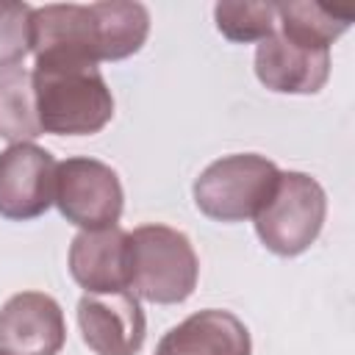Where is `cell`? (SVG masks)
I'll return each mask as SVG.
<instances>
[{
	"mask_svg": "<svg viewBox=\"0 0 355 355\" xmlns=\"http://www.w3.org/2000/svg\"><path fill=\"white\" fill-rule=\"evenodd\" d=\"M33 94L42 133L92 136L114 116V94L89 61H36Z\"/></svg>",
	"mask_w": 355,
	"mask_h": 355,
	"instance_id": "6da1fadb",
	"label": "cell"
},
{
	"mask_svg": "<svg viewBox=\"0 0 355 355\" xmlns=\"http://www.w3.org/2000/svg\"><path fill=\"white\" fill-rule=\"evenodd\" d=\"M200 277V261L186 233L166 225H141L130 233V294L178 305L191 297Z\"/></svg>",
	"mask_w": 355,
	"mask_h": 355,
	"instance_id": "7a4b0ae2",
	"label": "cell"
},
{
	"mask_svg": "<svg viewBox=\"0 0 355 355\" xmlns=\"http://www.w3.org/2000/svg\"><path fill=\"white\" fill-rule=\"evenodd\" d=\"M324 216L327 194L322 183L305 172H280L269 200L252 219L255 233L269 252L294 258L319 239Z\"/></svg>",
	"mask_w": 355,
	"mask_h": 355,
	"instance_id": "3957f363",
	"label": "cell"
},
{
	"mask_svg": "<svg viewBox=\"0 0 355 355\" xmlns=\"http://www.w3.org/2000/svg\"><path fill=\"white\" fill-rule=\"evenodd\" d=\"M280 169L258 153H233L208 164L191 186L194 205L214 222L252 219L269 200Z\"/></svg>",
	"mask_w": 355,
	"mask_h": 355,
	"instance_id": "277c9868",
	"label": "cell"
},
{
	"mask_svg": "<svg viewBox=\"0 0 355 355\" xmlns=\"http://www.w3.org/2000/svg\"><path fill=\"white\" fill-rule=\"evenodd\" d=\"M53 205L80 230H103L119 222L125 191L119 175L108 164L75 155L55 166Z\"/></svg>",
	"mask_w": 355,
	"mask_h": 355,
	"instance_id": "5b68a950",
	"label": "cell"
},
{
	"mask_svg": "<svg viewBox=\"0 0 355 355\" xmlns=\"http://www.w3.org/2000/svg\"><path fill=\"white\" fill-rule=\"evenodd\" d=\"M55 158L50 150L22 141L0 153V216L28 222L53 205Z\"/></svg>",
	"mask_w": 355,
	"mask_h": 355,
	"instance_id": "8992f818",
	"label": "cell"
},
{
	"mask_svg": "<svg viewBox=\"0 0 355 355\" xmlns=\"http://www.w3.org/2000/svg\"><path fill=\"white\" fill-rule=\"evenodd\" d=\"M78 327L94 355H136L147 336L141 302L130 291L83 294L78 302Z\"/></svg>",
	"mask_w": 355,
	"mask_h": 355,
	"instance_id": "52a82bcc",
	"label": "cell"
},
{
	"mask_svg": "<svg viewBox=\"0 0 355 355\" xmlns=\"http://www.w3.org/2000/svg\"><path fill=\"white\" fill-rule=\"evenodd\" d=\"M67 341L61 305L44 291H19L0 308V349L8 355H58Z\"/></svg>",
	"mask_w": 355,
	"mask_h": 355,
	"instance_id": "ba28073f",
	"label": "cell"
},
{
	"mask_svg": "<svg viewBox=\"0 0 355 355\" xmlns=\"http://www.w3.org/2000/svg\"><path fill=\"white\" fill-rule=\"evenodd\" d=\"M31 50L36 61L100 64L92 6L50 3L31 14Z\"/></svg>",
	"mask_w": 355,
	"mask_h": 355,
	"instance_id": "9c48e42d",
	"label": "cell"
},
{
	"mask_svg": "<svg viewBox=\"0 0 355 355\" xmlns=\"http://www.w3.org/2000/svg\"><path fill=\"white\" fill-rule=\"evenodd\" d=\"M69 275L86 294L128 291L130 233H125L119 225L80 230L69 244Z\"/></svg>",
	"mask_w": 355,
	"mask_h": 355,
	"instance_id": "30bf717a",
	"label": "cell"
},
{
	"mask_svg": "<svg viewBox=\"0 0 355 355\" xmlns=\"http://www.w3.org/2000/svg\"><path fill=\"white\" fill-rule=\"evenodd\" d=\"M255 75L277 94H316L330 78V50H311L280 31L258 42Z\"/></svg>",
	"mask_w": 355,
	"mask_h": 355,
	"instance_id": "8fae6325",
	"label": "cell"
},
{
	"mask_svg": "<svg viewBox=\"0 0 355 355\" xmlns=\"http://www.w3.org/2000/svg\"><path fill=\"white\" fill-rule=\"evenodd\" d=\"M155 355H252V338L236 313L205 308L166 330Z\"/></svg>",
	"mask_w": 355,
	"mask_h": 355,
	"instance_id": "7c38bea8",
	"label": "cell"
},
{
	"mask_svg": "<svg viewBox=\"0 0 355 355\" xmlns=\"http://www.w3.org/2000/svg\"><path fill=\"white\" fill-rule=\"evenodd\" d=\"M97 31V55L100 61H122L139 53L150 36V11L141 3L130 0H105L89 3Z\"/></svg>",
	"mask_w": 355,
	"mask_h": 355,
	"instance_id": "4fadbf2b",
	"label": "cell"
},
{
	"mask_svg": "<svg viewBox=\"0 0 355 355\" xmlns=\"http://www.w3.org/2000/svg\"><path fill=\"white\" fill-rule=\"evenodd\" d=\"M275 11L280 33L311 50H330V44L352 25V14H341L319 3H275Z\"/></svg>",
	"mask_w": 355,
	"mask_h": 355,
	"instance_id": "5bb4252c",
	"label": "cell"
},
{
	"mask_svg": "<svg viewBox=\"0 0 355 355\" xmlns=\"http://www.w3.org/2000/svg\"><path fill=\"white\" fill-rule=\"evenodd\" d=\"M42 136L33 75L22 67L0 69V139L11 144L33 141Z\"/></svg>",
	"mask_w": 355,
	"mask_h": 355,
	"instance_id": "9a60e30c",
	"label": "cell"
},
{
	"mask_svg": "<svg viewBox=\"0 0 355 355\" xmlns=\"http://www.w3.org/2000/svg\"><path fill=\"white\" fill-rule=\"evenodd\" d=\"M216 31L239 44L263 42L277 28L275 3H247V0H222L214 6Z\"/></svg>",
	"mask_w": 355,
	"mask_h": 355,
	"instance_id": "2e32d148",
	"label": "cell"
},
{
	"mask_svg": "<svg viewBox=\"0 0 355 355\" xmlns=\"http://www.w3.org/2000/svg\"><path fill=\"white\" fill-rule=\"evenodd\" d=\"M31 14L28 3L0 0V69L19 67L31 53Z\"/></svg>",
	"mask_w": 355,
	"mask_h": 355,
	"instance_id": "e0dca14e",
	"label": "cell"
},
{
	"mask_svg": "<svg viewBox=\"0 0 355 355\" xmlns=\"http://www.w3.org/2000/svg\"><path fill=\"white\" fill-rule=\"evenodd\" d=\"M0 355H8V352H6V349H0Z\"/></svg>",
	"mask_w": 355,
	"mask_h": 355,
	"instance_id": "ac0fdd59",
	"label": "cell"
}]
</instances>
